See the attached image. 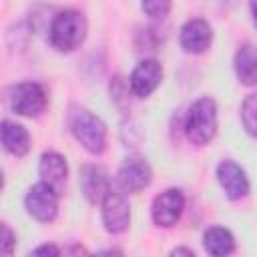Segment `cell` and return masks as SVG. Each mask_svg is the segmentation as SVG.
Listing matches in <instances>:
<instances>
[{"instance_id":"6da1fadb","label":"cell","mask_w":257,"mask_h":257,"mask_svg":"<svg viewBox=\"0 0 257 257\" xmlns=\"http://www.w3.org/2000/svg\"><path fill=\"white\" fill-rule=\"evenodd\" d=\"M86 36V20L76 10H62L50 24V42L62 52H70L82 44Z\"/></svg>"},{"instance_id":"7a4b0ae2","label":"cell","mask_w":257,"mask_h":257,"mask_svg":"<svg viewBox=\"0 0 257 257\" xmlns=\"http://www.w3.org/2000/svg\"><path fill=\"white\" fill-rule=\"evenodd\" d=\"M70 131L76 137V141L88 151V153H102L106 147V126L104 122L94 116L86 108H74L70 112Z\"/></svg>"},{"instance_id":"3957f363","label":"cell","mask_w":257,"mask_h":257,"mask_svg":"<svg viewBox=\"0 0 257 257\" xmlns=\"http://www.w3.org/2000/svg\"><path fill=\"white\" fill-rule=\"evenodd\" d=\"M185 131L189 141H193L195 145H207L215 133H217V106L215 100L205 96L199 98L187 114V122H185Z\"/></svg>"},{"instance_id":"277c9868","label":"cell","mask_w":257,"mask_h":257,"mask_svg":"<svg viewBox=\"0 0 257 257\" xmlns=\"http://www.w3.org/2000/svg\"><path fill=\"white\" fill-rule=\"evenodd\" d=\"M48 96L38 82H20L10 90V108L22 116H38L46 108Z\"/></svg>"},{"instance_id":"5b68a950","label":"cell","mask_w":257,"mask_h":257,"mask_svg":"<svg viewBox=\"0 0 257 257\" xmlns=\"http://www.w3.org/2000/svg\"><path fill=\"white\" fill-rule=\"evenodd\" d=\"M24 203H26L28 213L36 221L48 223V221H52L56 217V211H58V195H56V189L50 187L44 181H40L34 187H30Z\"/></svg>"},{"instance_id":"8992f818","label":"cell","mask_w":257,"mask_h":257,"mask_svg":"<svg viewBox=\"0 0 257 257\" xmlns=\"http://www.w3.org/2000/svg\"><path fill=\"white\" fill-rule=\"evenodd\" d=\"M183 209H185V197L179 189H167L163 191L161 195L155 197L153 201V221L159 225V227H173L177 225V221L181 219L183 215Z\"/></svg>"},{"instance_id":"52a82bcc","label":"cell","mask_w":257,"mask_h":257,"mask_svg":"<svg viewBox=\"0 0 257 257\" xmlns=\"http://www.w3.org/2000/svg\"><path fill=\"white\" fill-rule=\"evenodd\" d=\"M102 223L108 233H122L131 223V207L122 193L108 191L102 199Z\"/></svg>"},{"instance_id":"ba28073f","label":"cell","mask_w":257,"mask_h":257,"mask_svg":"<svg viewBox=\"0 0 257 257\" xmlns=\"http://www.w3.org/2000/svg\"><path fill=\"white\" fill-rule=\"evenodd\" d=\"M151 167L143 159H126L118 169L116 181L124 193H139L151 183Z\"/></svg>"},{"instance_id":"9c48e42d","label":"cell","mask_w":257,"mask_h":257,"mask_svg":"<svg viewBox=\"0 0 257 257\" xmlns=\"http://www.w3.org/2000/svg\"><path fill=\"white\" fill-rule=\"evenodd\" d=\"M163 80V66L149 58V60H143L135 66L133 74H131V90L137 94V96H149Z\"/></svg>"},{"instance_id":"30bf717a","label":"cell","mask_w":257,"mask_h":257,"mask_svg":"<svg viewBox=\"0 0 257 257\" xmlns=\"http://www.w3.org/2000/svg\"><path fill=\"white\" fill-rule=\"evenodd\" d=\"M217 179L229 199H241L249 193V179L235 161H223L217 167Z\"/></svg>"},{"instance_id":"8fae6325","label":"cell","mask_w":257,"mask_h":257,"mask_svg":"<svg viewBox=\"0 0 257 257\" xmlns=\"http://www.w3.org/2000/svg\"><path fill=\"white\" fill-rule=\"evenodd\" d=\"M80 189L88 203H92V205L102 203V199L110 191L106 173L96 165H84L80 169Z\"/></svg>"},{"instance_id":"7c38bea8","label":"cell","mask_w":257,"mask_h":257,"mask_svg":"<svg viewBox=\"0 0 257 257\" xmlns=\"http://www.w3.org/2000/svg\"><path fill=\"white\" fill-rule=\"evenodd\" d=\"M211 38H213L211 26L201 18H193L181 28V46L187 52L199 54V52L207 50L211 44Z\"/></svg>"},{"instance_id":"4fadbf2b","label":"cell","mask_w":257,"mask_h":257,"mask_svg":"<svg viewBox=\"0 0 257 257\" xmlns=\"http://www.w3.org/2000/svg\"><path fill=\"white\" fill-rule=\"evenodd\" d=\"M0 145L14 157H22L30 149V137L28 131L14 122V120H2L0 122Z\"/></svg>"},{"instance_id":"5bb4252c","label":"cell","mask_w":257,"mask_h":257,"mask_svg":"<svg viewBox=\"0 0 257 257\" xmlns=\"http://www.w3.org/2000/svg\"><path fill=\"white\" fill-rule=\"evenodd\" d=\"M38 173L42 177L44 183H48L50 187H60L64 181H66V175H68V167H66V161L62 155L58 153H44L40 157V163H38Z\"/></svg>"},{"instance_id":"9a60e30c","label":"cell","mask_w":257,"mask_h":257,"mask_svg":"<svg viewBox=\"0 0 257 257\" xmlns=\"http://www.w3.org/2000/svg\"><path fill=\"white\" fill-rule=\"evenodd\" d=\"M235 72L243 84H255L257 78V60L255 48L251 44H243L235 54Z\"/></svg>"},{"instance_id":"2e32d148","label":"cell","mask_w":257,"mask_h":257,"mask_svg":"<svg viewBox=\"0 0 257 257\" xmlns=\"http://www.w3.org/2000/svg\"><path fill=\"white\" fill-rule=\"evenodd\" d=\"M203 243H205V249L211 255H229L235 249L233 235L227 229H223V227L207 229L205 235H203Z\"/></svg>"},{"instance_id":"e0dca14e","label":"cell","mask_w":257,"mask_h":257,"mask_svg":"<svg viewBox=\"0 0 257 257\" xmlns=\"http://www.w3.org/2000/svg\"><path fill=\"white\" fill-rule=\"evenodd\" d=\"M255 110H257L255 94H249L245 98V102L241 104V120H243L249 135H255Z\"/></svg>"},{"instance_id":"ac0fdd59","label":"cell","mask_w":257,"mask_h":257,"mask_svg":"<svg viewBox=\"0 0 257 257\" xmlns=\"http://www.w3.org/2000/svg\"><path fill=\"white\" fill-rule=\"evenodd\" d=\"M143 10L151 18H165L171 10V0H143Z\"/></svg>"},{"instance_id":"d6986e66","label":"cell","mask_w":257,"mask_h":257,"mask_svg":"<svg viewBox=\"0 0 257 257\" xmlns=\"http://www.w3.org/2000/svg\"><path fill=\"white\" fill-rule=\"evenodd\" d=\"M14 245H16L14 231L6 223H0V255H10L14 251Z\"/></svg>"},{"instance_id":"ffe728a7","label":"cell","mask_w":257,"mask_h":257,"mask_svg":"<svg viewBox=\"0 0 257 257\" xmlns=\"http://www.w3.org/2000/svg\"><path fill=\"white\" fill-rule=\"evenodd\" d=\"M58 253L60 251L54 245H42V247H38V249L32 251V255H58Z\"/></svg>"},{"instance_id":"44dd1931","label":"cell","mask_w":257,"mask_h":257,"mask_svg":"<svg viewBox=\"0 0 257 257\" xmlns=\"http://www.w3.org/2000/svg\"><path fill=\"white\" fill-rule=\"evenodd\" d=\"M181 253H185V255H193V251H191V249H183V247H179V249H175V251H173V255H181Z\"/></svg>"},{"instance_id":"7402d4cb","label":"cell","mask_w":257,"mask_h":257,"mask_svg":"<svg viewBox=\"0 0 257 257\" xmlns=\"http://www.w3.org/2000/svg\"><path fill=\"white\" fill-rule=\"evenodd\" d=\"M2 185H4V175H2V169H0V189H2Z\"/></svg>"}]
</instances>
